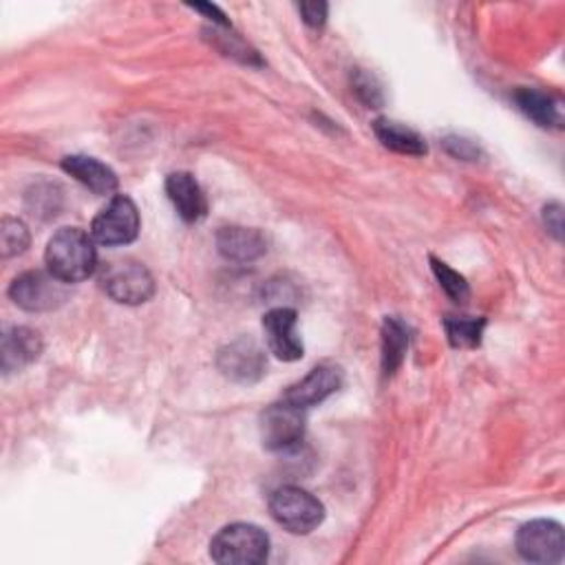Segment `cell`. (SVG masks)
<instances>
[{"label": "cell", "instance_id": "8fae6325", "mask_svg": "<svg viewBox=\"0 0 565 565\" xmlns=\"http://www.w3.org/2000/svg\"><path fill=\"white\" fill-rule=\"evenodd\" d=\"M341 387H343L341 367L325 363V365L314 367L303 380L292 385L285 391L283 400H287V402H292L301 409H309V407H316V404L325 402L329 396H333Z\"/></svg>", "mask_w": 565, "mask_h": 565}, {"label": "cell", "instance_id": "d6986e66", "mask_svg": "<svg viewBox=\"0 0 565 565\" xmlns=\"http://www.w3.org/2000/svg\"><path fill=\"white\" fill-rule=\"evenodd\" d=\"M486 320L484 318H469V316H448L444 320V329L448 336V343L456 350H475L482 343Z\"/></svg>", "mask_w": 565, "mask_h": 565}, {"label": "cell", "instance_id": "5bb4252c", "mask_svg": "<svg viewBox=\"0 0 565 565\" xmlns=\"http://www.w3.org/2000/svg\"><path fill=\"white\" fill-rule=\"evenodd\" d=\"M166 195L173 201L177 214L188 223L201 221L208 214V199L190 173L168 175Z\"/></svg>", "mask_w": 565, "mask_h": 565}, {"label": "cell", "instance_id": "277c9868", "mask_svg": "<svg viewBox=\"0 0 565 565\" xmlns=\"http://www.w3.org/2000/svg\"><path fill=\"white\" fill-rule=\"evenodd\" d=\"M270 513L292 534H309L325 519V506L298 486H283L270 497Z\"/></svg>", "mask_w": 565, "mask_h": 565}, {"label": "cell", "instance_id": "484cf974", "mask_svg": "<svg viewBox=\"0 0 565 565\" xmlns=\"http://www.w3.org/2000/svg\"><path fill=\"white\" fill-rule=\"evenodd\" d=\"M192 10H197V12H203V14L212 16V21H214V23H219V25H228V21H225V16H223L214 5H192Z\"/></svg>", "mask_w": 565, "mask_h": 565}, {"label": "cell", "instance_id": "603a6c76", "mask_svg": "<svg viewBox=\"0 0 565 565\" xmlns=\"http://www.w3.org/2000/svg\"><path fill=\"white\" fill-rule=\"evenodd\" d=\"M444 146H446V151L454 155V157H460V160H467V162H473V160H478V155H480V149L475 146V144H471L469 140H462V138H448L446 142H444Z\"/></svg>", "mask_w": 565, "mask_h": 565}, {"label": "cell", "instance_id": "ac0fdd59", "mask_svg": "<svg viewBox=\"0 0 565 565\" xmlns=\"http://www.w3.org/2000/svg\"><path fill=\"white\" fill-rule=\"evenodd\" d=\"M409 350V329L398 318H387L382 325V369L393 376L404 363Z\"/></svg>", "mask_w": 565, "mask_h": 565}, {"label": "cell", "instance_id": "cb8c5ba5", "mask_svg": "<svg viewBox=\"0 0 565 565\" xmlns=\"http://www.w3.org/2000/svg\"><path fill=\"white\" fill-rule=\"evenodd\" d=\"M327 3H301L298 5V12L303 16V21L309 25V27H322L325 21H327Z\"/></svg>", "mask_w": 565, "mask_h": 565}, {"label": "cell", "instance_id": "5b68a950", "mask_svg": "<svg viewBox=\"0 0 565 565\" xmlns=\"http://www.w3.org/2000/svg\"><path fill=\"white\" fill-rule=\"evenodd\" d=\"M102 290L122 305H142L153 298L155 281L153 274L136 261H113L102 268Z\"/></svg>", "mask_w": 565, "mask_h": 565}, {"label": "cell", "instance_id": "6da1fadb", "mask_svg": "<svg viewBox=\"0 0 565 565\" xmlns=\"http://www.w3.org/2000/svg\"><path fill=\"white\" fill-rule=\"evenodd\" d=\"M45 261L47 270L60 281L80 283L97 270L95 239L80 228H62L51 237Z\"/></svg>", "mask_w": 565, "mask_h": 565}, {"label": "cell", "instance_id": "7402d4cb", "mask_svg": "<svg viewBox=\"0 0 565 565\" xmlns=\"http://www.w3.org/2000/svg\"><path fill=\"white\" fill-rule=\"evenodd\" d=\"M354 86H356V93L358 97L369 104V106H378L382 102V95H380V86L374 82V78L365 75V73H358L356 80H354Z\"/></svg>", "mask_w": 565, "mask_h": 565}, {"label": "cell", "instance_id": "e0dca14e", "mask_svg": "<svg viewBox=\"0 0 565 565\" xmlns=\"http://www.w3.org/2000/svg\"><path fill=\"white\" fill-rule=\"evenodd\" d=\"M515 102L521 108V113L526 118H530L534 125L548 129L561 122V113H558V104L552 95L537 91V89H519L515 93Z\"/></svg>", "mask_w": 565, "mask_h": 565}, {"label": "cell", "instance_id": "d4e9b609", "mask_svg": "<svg viewBox=\"0 0 565 565\" xmlns=\"http://www.w3.org/2000/svg\"><path fill=\"white\" fill-rule=\"evenodd\" d=\"M543 221H545V228H548L556 239H561V231H563V208H561V203H550V205H545V210H543Z\"/></svg>", "mask_w": 565, "mask_h": 565}, {"label": "cell", "instance_id": "7a4b0ae2", "mask_svg": "<svg viewBox=\"0 0 565 565\" xmlns=\"http://www.w3.org/2000/svg\"><path fill=\"white\" fill-rule=\"evenodd\" d=\"M270 554V537L252 523L221 528L210 541V556L221 565H259Z\"/></svg>", "mask_w": 565, "mask_h": 565}, {"label": "cell", "instance_id": "8992f818", "mask_svg": "<svg viewBox=\"0 0 565 565\" xmlns=\"http://www.w3.org/2000/svg\"><path fill=\"white\" fill-rule=\"evenodd\" d=\"M10 298L25 311H54L69 298V283L54 276L49 270L25 272L14 279Z\"/></svg>", "mask_w": 565, "mask_h": 565}, {"label": "cell", "instance_id": "52a82bcc", "mask_svg": "<svg viewBox=\"0 0 565 565\" xmlns=\"http://www.w3.org/2000/svg\"><path fill=\"white\" fill-rule=\"evenodd\" d=\"M261 442L268 450L294 448L305 435V409L281 400L261 413Z\"/></svg>", "mask_w": 565, "mask_h": 565}, {"label": "cell", "instance_id": "2e32d148", "mask_svg": "<svg viewBox=\"0 0 565 565\" xmlns=\"http://www.w3.org/2000/svg\"><path fill=\"white\" fill-rule=\"evenodd\" d=\"M374 133L393 153L411 155V157L426 155V142L422 140V136L417 131L409 129L407 125L380 118L374 122Z\"/></svg>", "mask_w": 565, "mask_h": 565}, {"label": "cell", "instance_id": "ffe728a7", "mask_svg": "<svg viewBox=\"0 0 565 565\" xmlns=\"http://www.w3.org/2000/svg\"><path fill=\"white\" fill-rule=\"evenodd\" d=\"M431 268H433V274L437 276L442 290L448 294L450 301H456V303H467L469 301L471 287H469V283L462 274H458L456 270H450L446 263L437 261L435 257H431Z\"/></svg>", "mask_w": 565, "mask_h": 565}, {"label": "cell", "instance_id": "9c48e42d", "mask_svg": "<svg viewBox=\"0 0 565 565\" xmlns=\"http://www.w3.org/2000/svg\"><path fill=\"white\" fill-rule=\"evenodd\" d=\"M219 372L242 385H252L263 378L268 369V361L263 350L252 338H239V341L225 345L216 356Z\"/></svg>", "mask_w": 565, "mask_h": 565}, {"label": "cell", "instance_id": "44dd1931", "mask_svg": "<svg viewBox=\"0 0 565 565\" xmlns=\"http://www.w3.org/2000/svg\"><path fill=\"white\" fill-rule=\"evenodd\" d=\"M0 248H3V257L8 259L23 255L30 248L27 225L19 219H5L0 225Z\"/></svg>", "mask_w": 565, "mask_h": 565}, {"label": "cell", "instance_id": "7c38bea8", "mask_svg": "<svg viewBox=\"0 0 565 565\" xmlns=\"http://www.w3.org/2000/svg\"><path fill=\"white\" fill-rule=\"evenodd\" d=\"M43 354V338L30 327H14L3 336V350H0V365L5 374L21 372Z\"/></svg>", "mask_w": 565, "mask_h": 565}, {"label": "cell", "instance_id": "4fadbf2b", "mask_svg": "<svg viewBox=\"0 0 565 565\" xmlns=\"http://www.w3.org/2000/svg\"><path fill=\"white\" fill-rule=\"evenodd\" d=\"M216 248L221 257L237 263H250L266 255L268 242L255 228H242V225H228L216 233Z\"/></svg>", "mask_w": 565, "mask_h": 565}, {"label": "cell", "instance_id": "ba28073f", "mask_svg": "<svg viewBox=\"0 0 565 565\" xmlns=\"http://www.w3.org/2000/svg\"><path fill=\"white\" fill-rule=\"evenodd\" d=\"M517 552L530 563H558L565 552L563 528L550 519H537L519 528Z\"/></svg>", "mask_w": 565, "mask_h": 565}, {"label": "cell", "instance_id": "30bf717a", "mask_svg": "<svg viewBox=\"0 0 565 565\" xmlns=\"http://www.w3.org/2000/svg\"><path fill=\"white\" fill-rule=\"evenodd\" d=\"M296 311L290 307H276L263 318L266 343L270 352L283 363L303 358V343L296 333Z\"/></svg>", "mask_w": 565, "mask_h": 565}, {"label": "cell", "instance_id": "9a60e30c", "mask_svg": "<svg viewBox=\"0 0 565 565\" xmlns=\"http://www.w3.org/2000/svg\"><path fill=\"white\" fill-rule=\"evenodd\" d=\"M62 170L99 197L113 195L118 190V175L95 157L69 155L62 160Z\"/></svg>", "mask_w": 565, "mask_h": 565}, {"label": "cell", "instance_id": "3957f363", "mask_svg": "<svg viewBox=\"0 0 565 565\" xmlns=\"http://www.w3.org/2000/svg\"><path fill=\"white\" fill-rule=\"evenodd\" d=\"M140 235V212L131 197L116 195L93 219L91 237L102 246H127Z\"/></svg>", "mask_w": 565, "mask_h": 565}]
</instances>
